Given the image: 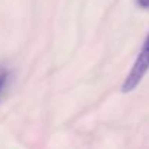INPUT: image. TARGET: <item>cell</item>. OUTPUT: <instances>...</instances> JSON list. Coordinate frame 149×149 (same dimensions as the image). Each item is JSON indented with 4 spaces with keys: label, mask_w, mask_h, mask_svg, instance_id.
<instances>
[{
    "label": "cell",
    "mask_w": 149,
    "mask_h": 149,
    "mask_svg": "<svg viewBox=\"0 0 149 149\" xmlns=\"http://www.w3.org/2000/svg\"><path fill=\"white\" fill-rule=\"evenodd\" d=\"M137 3H139V6L143 8V9H148V8H149V0H137Z\"/></svg>",
    "instance_id": "cell-2"
},
{
    "label": "cell",
    "mask_w": 149,
    "mask_h": 149,
    "mask_svg": "<svg viewBox=\"0 0 149 149\" xmlns=\"http://www.w3.org/2000/svg\"><path fill=\"white\" fill-rule=\"evenodd\" d=\"M148 69H149V35H148V38H146V41H145V44L142 47V51L139 53V56H137V58H136L130 73L127 74V78L124 79V84L121 86L123 92L133 91L140 84V81L143 79V76L148 72Z\"/></svg>",
    "instance_id": "cell-1"
},
{
    "label": "cell",
    "mask_w": 149,
    "mask_h": 149,
    "mask_svg": "<svg viewBox=\"0 0 149 149\" xmlns=\"http://www.w3.org/2000/svg\"><path fill=\"white\" fill-rule=\"evenodd\" d=\"M5 82H6V74H0V92L5 86Z\"/></svg>",
    "instance_id": "cell-3"
}]
</instances>
